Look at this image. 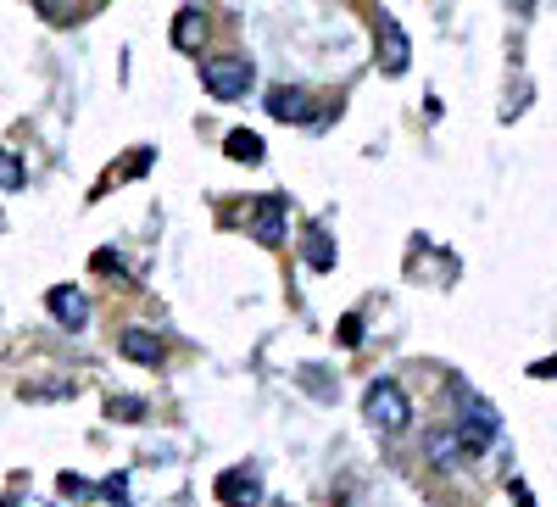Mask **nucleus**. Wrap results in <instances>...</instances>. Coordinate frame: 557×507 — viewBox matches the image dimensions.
Masks as SVG:
<instances>
[{
  "label": "nucleus",
  "mask_w": 557,
  "mask_h": 507,
  "mask_svg": "<svg viewBox=\"0 0 557 507\" xmlns=\"http://www.w3.org/2000/svg\"><path fill=\"white\" fill-rule=\"evenodd\" d=\"M251 78H257V67L246 57H212V62H201V84H207V96H218V101H240L251 89Z\"/></svg>",
  "instance_id": "f257e3e1"
},
{
  "label": "nucleus",
  "mask_w": 557,
  "mask_h": 507,
  "mask_svg": "<svg viewBox=\"0 0 557 507\" xmlns=\"http://www.w3.org/2000/svg\"><path fill=\"white\" fill-rule=\"evenodd\" d=\"M362 412H368V424H374V430H385V435L407 430V419H412V407H407V396H401V385H396V380L368 385V396H362Z\"/></svg>",
  "instance_id": "f03ea898"
},
{
  "label": "nucleus",
  "mask_w": 557,
  "mask_h": 507,
  "mask_svg": "<svg viewBox=\"0 0 557 507\" xmlns=\"http://www.w3.org/2000/svg\"><path fill=\"white\" fill-rule=\"evenodd\" d=\"M457 401H462V424H457V435H462V446H469V452H485L491 441H496V407L491 401H480L474 391H462L457 385Z\"/></svg>",
  "instance_id": "7ed1b4c3"
},
{
  "label": "nucleus",
  "mask_w": 557,
  "mask_h": 507,
  "mask_svg": "<svg viewBox=\"0 0 557 507\" xmlns=\"http://www.w3.org/2000/svg\"><path fill=\"white\" fill-rule=\"evenodd\" d=\"M374 51H380L385 73H407V62H412V45H407V34H401V23L391 12L374 17Z\"/></svg>",
  "instance_id": "20e7f679"
},
{
  "label": "nucleus",
  "mask_w": 557,
  "mask_h": 507,
  "mask_svg": "<svg viewBox=\"0 0 557 507\" xmlns=\"http://www.w3.org/2000/svg\"><path fill=\"white\" fill-rule=\"evenodd\" d=\"M45 307H51V318H57L62 330H84L89 324V301H84L78 285H57L51 296H45Z\"/></svg>",
  "instance_id": "39448f33"
},
{
  "label": "nucleus",
  "mask_w": 557,
  "mask_h": 507,
  "mask_svg": "<svg viewBox=\"0 0 557 507\" xmlns=\"http://www.w3.org/2000/svg\"><path fill=\"white\" fill-rule=\"evenodd\" d=\"M268 112H273L278 123H312V118H318V112H312V96H307V89H290V84L268 89Z\"/></svg>",
  "instance_id": "423d86ee"
},
{
  "label": "nucleus",
  "mask_w": 557,
  "mask_h": 507,
  "mask_svg": "<svg viewBox=\"0 0 557 507\" xmlns=\"http://www.w3.org/2000/svg\"><path fill=\"white\" fill-rule=\"evenodd\" d=\"M218 496H223L228 507H257V502H262V480H257L251 469H228V474L218 480Z\"/></svg>",
  "instance_id": "0eeeda50"
},
{
  "label": "nucleus",
  "mask_w": 557,
  "mask_h": 507,
  "mask_svg": "<svg viewBox=\"0 0 557 507\" xmlns=\"http://www.w3.org/2000/svg\"><path fill=\"white\" fill-rule=\"evenodd\" d=\"M251 235H257L262 246L285 240V196H262V207H257V218H251Z\"/></svg>",
  "instance_id": "6e6552de"
},
{
  "label": "nucleus",
  "mask_w": 557,
  "mask_h": 507,
  "mask_svg": "<svg viewBox=\"0 0 557 507\" xmlns=\"http://www.w3.org/2000/svg\"><path fill=\"white\" fill-rule=\"evenodd\" d=\"M117 351L134 357V362H146V368L162 362V341H157L151 330H123V335H117Z\"/></svg>",
  "instance_id": "1a4fd4ad"
},
{
  "label": "nucleus",
  "mask_w": 557,
  "mask_h": 507,
  "mask_svg": "<svg viewBox=\"0 0 557 507\" xmlns=\"http://www.w3.org/2000/svg\"><path fill=\"white\" fill-rule=\"evenodd\" d=\"M201 39H207V17L201 12H178V23H173V45H178V51H201Z\"/></svg>",
  "instance_id": "9d476101"
},
{
  "label": "nucleus",
  "mask_w": 557,
  "mask_h": 507,
  "mask_svg": "<svg viewBox=\"0 0 557 507\" xmlns=\"http://www.w3.org/2000/svg\"><path fill=\"white\" fill-rule=\"evenodd\" d=\"M301 251H307V262H312V268H335V246H330V235H323L318 223L307 228V246H301Z\"/></svg>",
  "instance_id": "9b49d317"
},
{
  "label": "nucleus",
  "mask_w": 557,
  "mask_h": 507,
  "mask_svg": "<svg viewBox=\"0 0 557 507\" xmlns=\"http://www.w3.org/2000/svg\"><path fill=\"white\" fill-rule=\"evenodd\" d=\"M228 157H235V162H262V140L246 134V128H235V134H228Z\"/></svg>",
  "instance_id": "f8f14e48"
},
{
  "label": "nucleus",
  "mask_w": 557,
  "mask_h": 507,
  "mask_svg": "<svg viewBox=\"0 0 557 507\" xmlns=\"http://www.w3.org/2000/svg\"><path fill=\"white\" fill-rule=\"evenodd\" d=\"M23 178H28L23 162H17L12 151H0V190H23Z\"/></svg>",
  "instance_id": "ddd939ff"
}]
</instances>
